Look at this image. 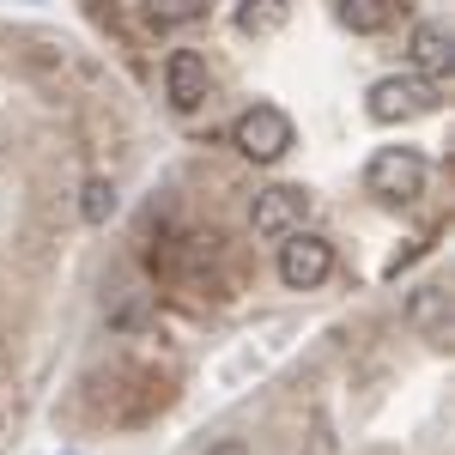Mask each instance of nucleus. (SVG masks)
I'll use <instances>...</instances> for the list:
<instances>
[{
	"label": "nucleus",
	"instance_id": "obj_1",
	"mask_svg": "<svg viewBox=\"0 0 455 455\" xmlns=\"http://www.w3.org/2000/svg\"><path fill=\"white\" fill-rule=\"evenodd\" d=\"M291 116H285L280 104H249L237 122H231V146L243 152L249 164H274V158H285L291 152Z\"/></svg>",
	"mask_w": 455,
	"mask_h": 455
},
{
	"label": "nucleus",
	"instance_id": "obj_2",
	"mask_svg": "<svg viewBox=\"0 0 455 455\" xmlns=\"http://www.w3.org/2000/svg\"><path fill=\"white\" fill-rule=\"evenodd\" d=\"M443 104V85L437 79H425V73H395V79H377L371 85V122H413V116H431V109Z\"/></svg>",
	"mask_w": 455,
	"mask_h": 455
},
{
	"label": "nucleus",
	"instance_id": "obj_3",
	"mask_svg": "<svg viewBox=\"0 0 455 455\" xmlns=\"http://www.w3.org/2000/svg\"><path fill=\"white\" fill-rule=\"evenodd\" d=\"M334 280V243L315 237V231H291L280 237V285L291 291H315V285Z\"/></svg>",
	"mask_w": 455,
	"mask_h": 455
},
{
	"label": "nucleus",
	"instance_id": "obj_4",
	"mask_svg": "<svg viewBox=\"0 0 455 455\" xmlns=\"http://www.w3.org/2000/svg\"><path fill=\"white\" fill-rule=\"evenodd\" d=\"M364 188L377 201H413V195H425V158L413 146H383L364 164Z\"/></svg>",
	"mask_w": 455,
	"mask_h": 455
},
{
	"label": "nucleus",
	"instance_id": "obj_5",
	"mask_svg": "<svg viewBox=\"0 0 455 455\" xmlns=\"http://www.w3.org/2000/svg\"><path fill=\"white\" fill-rule=\"evenodd\" d=\"M164 98L182 116H195L212 98V68H207L201 49H171V61H164Z\"/></svg>",
	"mask_w": 455,
	"mask_h": 455
},
{
	"label": "nucleus",
	"instance_id": "obj_6",
	"mask_svg": "<svg viewBox=\"0 0 455 455\" xmlns=\"http://www.w3.org/2000/svg\"><path fill=\"white\" fill-rule=\"evenodd\" d=\"M249 225H255V237H267V243L304 231V188H261L255 207H249Z\"/></svg>",
	"mask_w": 455,
	"mask_h": 455
},
{
	"label": "nucleus",
	"instance_id": "obj_7",
	"mask_svg": "<svg viewBox=\"0 0 455 455\" xmlns=\"http://www.w3.org/2000/svg\"><path fill=\"white\" fill-rule=\"evenodd\" d=\"M407 328L425 340H450V285H419L407 298Z\"/></svg>",
	"mask_w": 455,
	"mask_h": 455
},
{
	"label": "nucleus",
	"instance_id": "obj_8",
	"mask_svg": "<svg viewBox=\"0 0 455 455\" xmlns=\"http://www.w3.org/2000/svg\"><path fill=\"white\" fill-rule=\"evenodd\" d=\"M395 12H401V0H340V25L358 36H377L395 25Z\"/></svg>",
	"mask_w": 455,
	"mask_h": 455
},
{
	"label": "nucleus",
	"instance_id": "obj_9",
	"mask_svg": "<svg viewBox=\"0 0 455 455\" xmlns=\"http://www.w3.org/2000/svg\"><path fill=\"white\" fill-rule=\"evenodd\" d=\"M413 68H419L425 79L450 68V31H443L437 19H425V25H413Z\"/></svg>",
	"mask_w": 455,
	"mask_h": 455
},
{
	"label": "nucleus",
	"instance_id": "obj_10",
	"mask_svg": "<svg viewBox=\"0 0 455 455\" xmlns=\"http://www.w3.org/2000/svg\"><path fill=\"white\" fill-rule=\"evenodd\" d=\"M291 19V0H243L237 6V31L243 36H274Z\"/></svg>",
	"mask_w": 455,
	"mask_h": 455
},
{
	"label": "nucleus",
	"instance_id": "obj_11",
	"mask_svg": "<svg viewBox=\"0 0 455 455\" xmlns=\"http://www.w3.org/2000/svg\"><path fill=\"white\" fill-rule=\"evenodd\" d=\"M146 19H152L158 31H176V25L207 19V0H146Z\"/></svg>",
	"mask_w": 455,
	"mask_h": 455
},
{
	"label": "nucleus",
	"instance_id": "obj_12",
	"mask_svg": "<svg viewBox=\"0 0 455 455\" xmlns=\"http://www.w3.org/2000/svg\"><path fill=\"white\" fill-rule=\"evenodd\" d=\"M79 212H85V225H104L109 212H116V182H85V201H79Z\"/></svg>",
	"mask_w": 455,
	"mask_h": 455
},
{
	"label": "nucleus",
	"instance_id": "obj_13",
	"mask_svg": "<svg viewBox=\"0 0 455 455\" xmlns=\"http://www.w3.org/2000/svg\"><path fill=\"white\" fill-rule=\"evenodd\" d=\"M207 455H249V443H237V437H225V443H212Z\"/></svg>",
	"mask_w": 455,
	"mask_h": 455
}]
</instances>
